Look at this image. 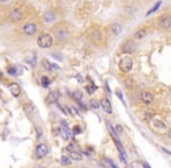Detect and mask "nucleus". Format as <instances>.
Segmentation results:
<instances>
[{"instance_id": "obj_1", "label": "nucleus", "mask_w": 171, "mask_h": 168, "mask_svg": "<svg viewBox=\"0 0 171 168\" xmlns=\"http://www.w3.org/2000/svg\"><path fill=\"white\" fill-rule=\"evenodd\" d=\"M53 34H54L55 39L59 40V41H66L69 38V31H68V28L66 26H62V25L56 26L54 29H53Z\"/></svg>"}, {"instance_id": "obj_2", "label": "nucleus", "mask_w": 171, "mask_h": 168, "mask_svg": "<svg viewBox=\"0 0 171 168\" xmlns=\"http://www.w3.org/2000/svg\"><path fill=\"white\" fill-rule=\"evenodd\" d=\"M38 46L40 48H50L53 46V38L47 34V33H42L39 35L38 38Z\"/></svg>"}, {"instance_id": "obj_3", "label": "nucleus", "mask_w": 171, "mask_h": 168, "mask_svg": "<svg viewBox=\"0 0 171 168\" xmlns=\"http://www.w3.org/2000/svg\"><path fill=\"white\" fill-rule=\"evenodd\" d=\"M119 68L123 72H129L132 69V59L130 57V56H128V54H127V56H123V57L120 60Z\"/></svg>"}, {"instance_id": "obj_4", "label": "nucleus", "mask_w": 171, "mask_h": 168, "mask_svg": "<svg viewBox=\"0 0 171 168\" xmlns=\"http://www.w3.org/2000/svg\"><path fill=\"white\" fill-rule=\"evenodd\" d=\"M150 125H151L152 130L156 131V132H164L166 130L165 122L162 120V119H158V118H152L150 120Z\"/></svg>"}, {"instance_id": "obj_5", "label": "nucleus", "mask_w": 171, "mask_h": 168, "mask_svg": "<svg viewBox=\"0 0 171 168\" xmlns=\"http://www.w3.org/2000/svg\"><path fill=\"white\" fill-rule=\"evenodd\" d=\"M38 25L33 23V22H27L23 25L22 27V32L26 34V35H34L37 32H38Z\"/></svg>"}, {"instance_id": "obj_6", "label": "nucleus", "mask_w": 171, "mask_h": 168, "mask_svg": "<svg viewBox=\"0 0 171 168\" xmlns=\"http://www.w3.org/2000/svg\"><path fill=\"white\" fill-rule=\"evenodd\" d=\"M139 98H141V102L144 105H151L154 102V96L149 91H142L139 95Z\"/></svg>"}, {"instance_id": "obj_7", "label": "nucleus", "mask_w": 171, "mask_h": 168, "mask_svg": "<svg viewBox=\"0 0 171 168\" xmlns=\"http://www.w3.org/2000/svg\"><path fill=\"white\" fill-rule=\"evenodd\" d=\"M47 153H48V147H47L46 144H39L37 146V148H35V156L38 159L45 158L47 155Z\"/></svg>"}, {"instance_id": "obj_8", "label": "nucleus", "mask_w": 171, "mask_h": 168, "mask_svg": "<svg viewBox=\"0 0 171 168\" xmlns=\"http://www.w3.org/2000/svg\"><path fill=\"white\" fill-rule=\"evenodd\" d=\"M100 105L102 106V110L105 112L107 115H111L112 113V107H111V103L109 102L108 98H102L100 100Z\"/></svg>"}, {"instance_id": "obj_9", "label": "nucleus", "mask_w": 171, "mask_h": 168, "mask_svg": "<svg viewBox=\"0 0 171 168\" xmlns=\"http://www.w3.org/2000/svg\"><path fill=\"white\" fill-rule=\"evenodd\" d=\"M22 18H23V14H22V12H21L20 10H18V8L12 10L11 13H10V20L13 21V22H18V21L22 20Z\"/></svg>"}, {"instance_id": "obj_10", "label": "nucleus", "mask_w": 171, "mask_h": 168, "mask_svg": "<svg viewBox=\"0 0 171 168\" xmlns=\"http://www.w3.org/2000/svg\"><path fill=\"white\" fill-rule=\"evenodd\" d=\"M135 48H136V46H135V43H134L132 41H127V42L122 46V53H123V54L130 55V54H132V53L135 51Z\"/></svg>"}, {"instance_id": "obj_11", "label": "nucleus", "mask_w": 171, "mask_h": 168, "mask_svg": "<svg viewBox=\"0 0 171 168\" xmlns=\"http://www.w3.org/2000/svg\"><path fill=\"white\" fill-rule=\"evenodd\" d=\"M158 25H159V27L162 28V29H169V28H171V16L165 15V16L161 18Z\"/></svg>"}, {"instance_id": "obj_12", "label": "nucleus", "mask_w": 171, "mask_h": 168, "mask_svg": "<svg viewBox=\"0 0 171 168\" xmlns=\"http://www.w3.org/2000/svg\"><path fill=\"white\" fill-rule=\"evenodd\" d=\"M59 96H60V94H59L58 90L49 92L48 96L46 97V103L47 104H54V103H56V102H58V99H59Z\"/></svg>"}, {"instance_id": "obj_13", "label": "nucleus", "mask_w": 171, "mask_h": 168, "mask_svg": "<svg viewBox=\"0 0 171 168\" xmlns=\"http://www.w3.org/2000/svg\"><path fill=\"white\" fill-rule=\"evenodd\" d=\"M8 88H10V91H11L12 96H14V97H19V96H20V94H21V88H20L19 84H17V83H11L10 85H8Z\"/></svg>"}, {"instance_id": "obj_14", "label": "nucleus", "mask_w": 171, "mask_h": 168, "mask_svg": "<svg viewBox=\"0 0 171 168\" xmlns=\"http://www.w3.org/2000/svg\"><path fill=\"white\" fill-rule=\"evenodd\" d=\"M148 34V31L145 29V28H139L138 31H136V33L134 34V39L137 40V41H141L143 40Z\"/></svg>"}, {"instance_id": "obj_15", "label": "nucleus", "mask_w": 171, "mask_h": 168, "mask_svg": "<svg viewBox=\"0 0 171 168\" xmlns=\"http://www.w3.org/2000/svg\"><path fill=\"white\" fill-rule=\"evenodd\" d=\"M102 38H103V34H102V32L99 31V29H94V31L92 32V34H90V39H92L94 42H97V43L102 40Z\"/></svg>"}, {"instance_id": "obj_16", "label": "nucleus", "mask_w": 171, "mask_h": 168, "mask_svg": "<svg viewBox=\"0 0 171 168\" xmlns=\"http://www.w3.org/2000/svg\"><path fill=\"white\" fill-rule=\"evenodd\" d=\"M23 111L26 112L27 115H32L33 112L35 111V107H34V105L32 103H25L23 104Z\"/></svg>"}, {"instance_id": "obj_17", "label": "nucleus", "mask_w": 171, "mask_h": 168, "mask_svg": "<svg viewBox=\"0 0 171 168\" xmlns=\"http://www.w3.org/2000/svg\"><path fill=\"white\" fill-rule=\"evenodd\" d=\"M111 32H112V34L115 35V36L120 35L121 32H122V26H121L120 23H114V25H111Z\"/></svg>"}, {"instance_id": "obj_18", "label": "nucleus", "mask_w": 171, "mask_h": 168, "mask_svg": "<svg viewBox=\"0 0 171 168\" xmlns=\"http://www.w3.org/2000/svg\"><path fill=\"white\" fill-rule=\"evenodd\" d=\"M43 20H45V22L50 23V22H53L55 20V14L52 13V12H46L43 14Z\"/></svg>"}, {"instance_id": "obj_19", "label": "nucleus", "mask_w": 171, "mask_h": 168, "mask_svg": "<svg viewBox=\"0 0 171 168\" xmlns=\"http://www.w3.org/2000/svg\"><path fill=\"white\" fill-rule=\"evenodd\" d=\"M69 156H70V159L72 160H75V161H81L83 158H82V155L79 153V152H75V151H72V152H69Z\"/></svg>"}, {"instance_id": "obj_20", "label": "nucleus", "mask_w": 171, "mask_h": 168, "mask_svg": "<svg viewBox=\"0 0 171 168\" xmlns=\"http://www.w3.org/2000/svg\"><path fill=\"white\" fill-rule=\"evenodd\" d=\"M73 98H74L77 103L82 104V98H83V95L81 94V91H74V92H73Z\"/></svg>"}, {"instance_id": "obj_21", "label": "nucleus", "mask_w": 171, "mask_h": 168, "mask_svg": "<svg viewBox=\"0 0 171 168\" xmlns=\"http://www.w3.org/2000/svg\"><path fill=\"white\" fill-rule=\"evenodd\" d=\"M60 163H61L62 166H69V165L72 163V161H70L69 158H67L66 155H63V156H61V159H60Z\"/></svg>"}, {"instance_id": "obj_22", "label": "nucleus", "mask_w": 171, "mask_h": 168, "mask_svg": "<svg viewBox=\"0 0 171 168\" xmlns=\"http://www.w3.org/2000/svg\"><path fill=\"white\" fill-rule=\"evenodd\" d=\"M7 72H8V75H11V76H18V70H17V68L15 67H8L7 68Z\"/></svg>"}, {"instance_id": "obj_23", "label": "nucleus", "mask_w": 171, "mask_h": 168, "mask_svg": "<svg viewBox=\"0 0 171 168\" xmlns=\"http://www.w3.org/2000/svg\"><path fill=\"white\" fill-rule=\"evenodd\" d=\"M161 5H162V3H161V1H158V3H157V4H156V5H155V6H154V7H152L150 11H148V12H147V15H150V14L155 13V12H156V11H157V10L161 7Z\"/></svg>"}, {"instance_id": "obj_24", "label": "nucleus", "mask_w": 171, "mask_h": 168, "mask_svg": "<svg viewBox=\"0 0 171 168\" xmlns=\"http://www.w3.org/2000/svg\"><path fill=\"white\" fill-rule=\"evenodd\" d=\"M42 66H43V68H45L46 70H52V63H50L47 59H43V60H42Z\"/></svg>"}, {"instance_id": "obj_25", "label": "nucleus", "mask_w": 171, "mask_h": 168, "mask_svg": "<svg viewBox=\"0 0 171 168\" xmlns=\"http://www.w3.org/2000/svg\"><path fill=\"white\" fill-rule=\"evenodd\" d=\"M41 84H42V87L47 88V87H49V84H50V79H49L48 77L43 76V77L41 78Z\"/></svg>"}, {"instance_id": "obj_26", "label": "nucleus", "mask_w": 171, "mask_h": 168, "mask_svg": "<svg viewBox=\"0 0 171 168\" xmlns=\"http://www.w3.org/2000/svg\"><path fill=\"white\" fill-rule=\"evenodd\" d=\"M96 90V87L95 85H93V84H89V85H86V91H87L89 95H92V94H94V91Z\"/></svg>"}, {"instance_id": "obj_27", "label": "nucleus", "mask_w": 171, "mask_h": 168, "mask_svg": "<svg viewBox=\"0 0 171 168\" xmlns=\"http://www.w3.org/2000/svg\"><path fill=\"white\" fill-rule=\"evenodd\" d=\"M28 63H31L32 66H35V63H37V56H35V54H33L31 57H27V60H26Z\"/></svg>"}, {"instance_id": "obj_28", "label": "nucleus", "mask_w": 171, "mask_h": 168, "mask_svg": "<svg viewBox=\"0 0 171 168\" xmlns=\"http://www.w3.org/2000/svg\"><path fill=\"white\" fill-rule=\"evenodd\" d=\"M90 105H92V107H94V109H97L99 106H101V105H100V102H97L96 99H92V100H90Z\"/></svg>"}, {"instance_id": "obj_29", "label": "nucleus", "mask_w": 171, "mask_h": 168, "mask_svg": "<svg viewBox=\"0 0 171 168\" xmlns=\"http://www.w3.org/2000/svg\"><path fill=\"white\" fill-rule=\"evenodd\" d=\"M80 133H81V127H80L79 125H75V126L73 127V134L76 135V134H80Z\"/></svg>"}, {"instance_id": "obj_30", "label": "nucleus", "mask_w": 171, "mask_h": 168, "mask_svg": "<svg viewBox=\"0 0 171 168\" xmlns=\"http://www.w3.org/2000/svg\"><path fill=\"white\" fill-rule=\"evenodd\" d=\"M116 130H117L119 133H122V132H123V127H122L121 125H117V126H116Z\"/></svg>"}, {"instance_id": "obj_31", "label": "nucleus", "mask_w": 171, "mask_h": 168, "mask_svg": "<svg viewBox=\"0 0 171 168\" xmlns=\"http://www.w3.org/2000/svg\"><path fill=\"white\" fill-rule=\"evenodd\" d=\"M66 150H67V151H68V152H72V151H73V150H74V146H73V145H72V144H70V145H68V146H67V147H66Z\"/></svg>"}, {"instance_id": "obj_32", "label": "nucleus", "mask_w": 171, "mask_h": 168, "mask_svg": "<svg viewBox=\"0 0 171 168\" xmlns=\"http://www.w3.org/2000/svg\"><path fill=\"white\" fill-rule=\"evenodd\" d=\"M161 150H162V151H163V152H165V153H168V154H169V155H171V152H170V151H168V150H166V148H164V147H162V148H161Z\"/></svg>"}, {"instance_id": "obj_33", "label": "nucleus", "mask_w": 171, "mask_h": 168, "mask_svg": "<svg viewBox=\"0 0 171 168\" xmlns=\"http://www.w3.org/2000/svg\"><path fill=\"white\" fill-rule=\"evenodd\" d=\"M168 137H169V139L171 140V128H169V131H168Z\"/></svg>"}, {"instance_id": "obj_34", "label": "nucleus", "mask_w": 171, "mask_h": 168, "mask_svg": "<svg viewBox=\"0 0 171 168\" xmlns=\"http://www.w3.org/2000/svg\"><path fill=\"white\" fill-rule=\"evenodd\" d=\"M1 78H3V72L0 71V79H1Z\"/></svg>"}, {"instance_id": "obj_35", "label": "nucleus", "mask_w": 171, "mask_h": 168, "mask_svg": "<svg viewBox=\"0 0 171 168\" xmlns=\"http://www.w3.org/2000/svg\"><path fill=\"white\" fill-rule=\"evenodd\" d=\"M5 1H7V0H0V3H5Z\"/></svg>"}]
</instances>
